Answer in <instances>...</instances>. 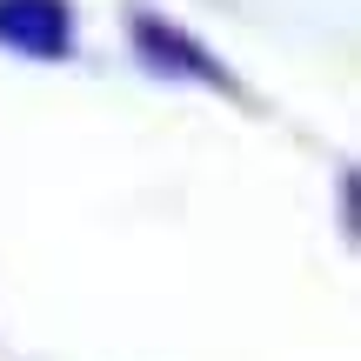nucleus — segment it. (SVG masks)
Returning <instances> with one entry per match:
<instances>
[{
  "label": "nucleus",
  "mask_w": 361,
  "mask_h": 361,
  "mask_svg": "<svg viewBox=\"0 0 361 361\" xmlns=\"http://www.w3.org/2000/svg\"><path fill=\"white\" fill-rule=\"evenodd\" d=\"M134 40H141L147 67H174V74H194V80H214V87H221V80H228V74H221V67L207 61V54L194 47L188 34H180V27H161V20H147V13H141V20H134Z\"/></svg>",
  "instance_id": "nucleus-2"
},
{
  "label": "nucleus",
  "mask_w": 361,
  "mask_h": 361,
  "mask_svg": "<svg viewBox=\"0 0 361 361\" xmlns=\"http://www.w3.org/2000/svg\"><path fill=\"white\" fill-rule=\"evenodd\" d=\"M0 47L27 61H67L74 54V7L67 0H0Z\"/></svg>",
  "instance_id": "nucleus-1"
}]
</instances>
